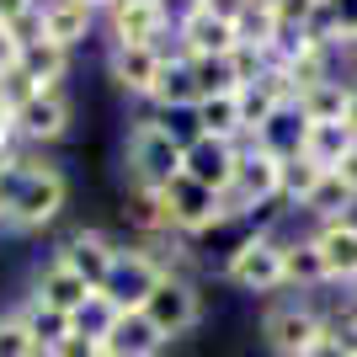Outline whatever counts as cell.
<instances>
[{
    "label": "cell",
    "mask_w": 357,
    "mask_h": 357,
    "mask_svg": "<svg viewBox=\"0 0 357 357\" xmlns=\"http://www.w3.org/2000/svg\"><path fill=\"white\" fill-rule=\"evenodd\" d=\"M149 102L160 107L165 118H171V112H192V107H197L192 64L181 59V54H165V64H160V80H155V91H149Z\"/></svg>",
    "instance_id": "20"
},
{
    "label": "cell",
    "mask_w": 357,
    "mask_h": 357,
    "mask_svg": "<svg viewBox=\"0 0 357 357\" xmlns=\"http://www.w3.org/2000/svg\"><path fill=\"white\" fill-rule=\"evenodd\" d=\"M192 128L208 139H229V144H240L245 139V128H240V102L235 96H208V102L192 107Z\"/></svg>",
    "instance_id": "26"
},
{
    "label": "cell",
    "mask_w": 357,
    "mask_h": 357,
    "mask_svg": "<svg viewBox=\"0 0 357 357\" xmlns=\"http://www.w3.org/2000/svg\"><path fill=\"white\" fill-rule=\"evenodd\" d=\"M352 203H357V197H352L342 181L326 171V176L314 181V192L304 197V213H314L320 224H331V219H352Z\"/></svg>",
    "instance_id": "29"
},
{
    "label": "cell",
    "mask_w": 357,
    "mask_h": 357,
    "mask_svg": "<svg viewBox=\"0 0 357 357\" xmlns=\"http://www.w3.org/2000/svg\"><path fill=\"white\" fill-rule=\"evenodd\" d=\"M86 6H91V11H107V6H112V0H86Z\"/></svg>",
    "instance_id": "44"
},
{
    "label": "cell",
    "mask_w": 357,
    "mask_h": 357,
    "mask_svg": "<svg viewBox=\"0 0 357 357\" xmlns=\"http://www.w3.org/2000/svg\"><path fill=\"white\" fill-rule=\"evenodd\" d=\"M331 176H336V181H342V187H347V192L357 197V144L347 149V155H342V160H336V165H331Z\"/></svg>",
    "instance_id": "39"
},
{
    "label": "cell",
    "mask_w": 357,
    "mask_h": 357,
    "mask_svg": "<svg viewBox=\"0 0 357 357\" xmlns=\"http://www.w3.org/2000/svg\"><path fill=\"white\" fill-rule=\"evenodd\" d=\"M144 320L165 336V347L192 336L203 326V294H197V283L187 272H165L160 283H155V294L144 298Z\"/></svg>",
    "instance_id": "3"
},
{
    "label": "cell",
    "mask_w": 357,
    "mask_h": 357,
    "mask_svg": "<svg viewBox=\"0 0 357 357\" xmlns=\"http://www.w3.org/2000/svg\"><path fill=\"white\" fill-rule=\"evenodd\" d=\"M314 251L326 261V278L331 283H352L357 288V219H331L314 229Z\"/></svg>",
    "instance_id": "14"
},
{
    "label": "cell",
    "mask_w": 357,
    "mask_h": 357,
    "mask_svg": "<svg viewBox=\"0 0 357 357\" xmlns=\"http://www.w3.org/2000/svg\"><path fill=\"white\" fill-rule=\"evenodd\" d=\"M107 357H118V352H107Z\"/></svg>",
    "instance_id": "45"
},
{
    "label": "cell",
    "mask_w": 357,
    "mask_h": 357,
    "mask_svg": "<svg viewBox=\"0 0 357 357\" xmlns=\"http://www.w3.org/2000/svg\"><path fill=\"white\" fill-rule=\"evenodd\" d=\"M107 352L118 357H160L165 352V336L144 320V310H123L118 320H112V331H107Z\"/></svg>",
    "instance_id": "17"
},
{
    "label": "cell",
    "mask_w": 357,
    "mask_h": 357,
    "mask_svg": "<svg viewBox=\"0 0 357 357\" xmlns=\"http://www.w3.org/2000/svg\"><path fill=\"white\" fill-rule=\"evenodd\" d=\"M43 357H107V347H102V336H86V331H70L59 347H48Z\"/></svg>",
    "instance_id": "36"
},
{
    "label": "cell",
    "mask_w": 357,
    "mask_h": 357,
    "mask_svg": "<svg viewBox=\"0 0 357 357\" xmlns=\"http://www.w3.org/2000/svg\"><path fill=\"white\" fill-rule=\"evenodd\" d=\"M43 0H0V22H16V16H27V11H38Z\"/></svg>",
    "instance_id": "42"
},
{
    "label": "cell",
    "mask_w": 357,
    "mask_h": 357,
    "mask_svg": "<svg viewBox=\"0 0 357 357\" xmlns=\"http://www.w3.org/2000/svg\"><path fill=\"white\" fill-rule=\"evenodd\" d=\"M229 64H235V75H240V86H251V80H261L267 75V48H256V43H235V54H229Z\"/></svg>",
    "instance_id": "35"
},
{
    "label": "cell",
    "mask_w": 357,
    "mask_h": 357,
    "mask_svg": "<svg viewBox=\"0 0 357 357\" xmlns=\"http://www.w3.org/2000/svg\"><path fill=\"white\" fill-rule=\"evenodd\" d=\"M128 224H134L139 235H149V240H165V235H176L171 229V213H165V197L155 192V187H134L128 181Z\"/></svg>",
    "instance_id": "25"
},
{
    "label": "cell",
    "mask_w": 357,
    "mask_h": 357,
    "mask_svg": "<svg viewBox=\"0 0 357 357\" xmlns=\"http://www.w3.org/2000/svg\"><path fill=\"white\" fill-rule=\"evenodd\" d=\"M320 336H326V314L314 310V304L288 298V304H272L261 314V342H267L272 357H304Z\"/></svg>",
    "instance_id": "7"
},
{
    "label": "cell",
    "mask_w": 357,
    "mask_h": 357,
    "mask_svg": "<svg viewBox=\"0 0 357 357\" xmlns=\"http://www.w3.org/2000/svg\"><path fill=\"white\" fill-rule=\"evenodd\" d=\"M16 54H22V43H16L11 27L0 22V70H16Z\"/></svg>",
    "instance_id": "40"
},
{
    "label": "cell",
    "mask_w": 357,
    "mask_h": 357,
    "mask_svg": "<svg viewBox=\"0 0 357 357\" xmlns=\"http://www.w3.org/2000/svg\"><path fill=\"white\" fill-rule=\"evenodd\" d=\"M192 6H197V0H192Z\"/></svg>",
    "instance_id": "46"
},
{
    "label": "cell",
    "mask_w": 357,
    "mask_h": 357,
    "mask_svg": "<svg viewBox=\"0 0 357 357\" xmlns=\"http://www.w3.org/2000/svg\"><path fill=\"white\" fill-rule=\"evenodd\" d=\"M64 203H70V181H64V171H59V165H48V160H32L27 187H22V197H16V208L6 213V229L32 235V229H43V224L59 219Z\"/></svg>",
    "instance_id": "5"
},
{
    "label": "cell",
    "mask_w": 357,
    "mask_h": 357,
    "mask_svg": "<svg viewBox=\"0 0 357 357\" xmlns=\"http://www.w3.org/2000/svg\"><path fill=\"white\" fill-rule=\"evenodd\" d=\"M278 176H283V155H272L267 144H256V139H240V160H235V181L224 187V213L229 219H245L256 213L261 203L278 197Z\"/></svg>",
    "instance_id": "2"
},
{
    "label": "cell",
    "mask_w": 357,
    "mask_h": 357,
    "mask_svg": "<svg viewBox=\"0 0 357 357\" xmlns=\"http://www.w3.org/2000/svg\"><path fill=\"white\" fill-rule=\"evenodd\" d=\"M171 38H176L181 59H224V54H235V43H240V32L229 27V22H219V16H208V11L181 16Z\"/></svg>",
    "instance_id": "12"
},
{
    "label": "cell",
    "mask_w": 357,
    "mask_h": 357,
    "mask_svg": "<svg viewBox=\"0 0 357 357\" xmlns=\"http://www.w3.org/2000/svg\"><path fill=\"white\" fill-rule=\"evenodd\" d=\"M352 96H357V80L331 75V80H314V86H304L294 102H298V112H304L310 123H347V112H352Z\"/></svg>",
    "instance_id": "16"
},
{
    "label": "cell",
    "mask_w": 357,
    "mask_h": 357,
    "mask_svg": "<svg viewBox=\"0 0 357 357\" xmlns=\"http://www.w3.org/2000/svg\"><path fill=\"white\" fill-rule=\"evenodd\" d=\"M107 27H112V43H149L160 48V54H171L165 48V38H171V27H165V16L155 0H112L107 6ZM176 43V38H171Z\"/></svg>",
    "instance_id": "11"
},
{
    "label": "cell",
    "mask_w": 357,
    "mask_h": 357,
    "mask_svg": "<svg viewBox=\"0 0 357 357\" xmlns=\"http://www.w3.org/2000/svg\"><path fill=\"white\" fill-rule=\"evenodd\" d=\"M181 134L171 128L165 118H139L128 128V149H123V160H128V181L134 187H155L165 192L171 181L181 176Z\"/></svg>",
    "instance_id": "1"
},
{
    "label": "cell",
    "mask_w": 357,
    "mask_h": 357,
    "mask_svg": "<svg viewBox=\"0 0 357 357\" xmlns=\"http://www.w3.org/2000/svg\"><path fill=\"white\" fill-rule=\"evenodd\" d=\"M245 6H251V0H197V11L219 16V22H229V27H235L240 16H245Z\"/></svg>",
    "instance_id": "38"
},
{
    "label": "cell",
    "mask_w": 357,
    "mask_h": 357,
    "mask_svg": "<svg viewBox=\"0 0 357 357\" xmlns=\"http://www.w3.org/2000/svg\"><path fill=\"white\" fill-rule=\"evenodd\" d=\"M352 144H357V134L347 123H310V134H304V155H310L314 165H326V171L342 160Z\"/></svg>",
    "instance_id": "27"
},
{
    "label": "cell",
    "mask_w": 357,
    "mask_h": 357,
    "mask_svg": "<svg viewBox=\"0 0 357 357\" xmlns=\"http://www.w3.org/2000/svg\"><path fill=\"white\" fill-rule=\"evenodd\" d=\"M91 27H96V11L86 0H43V38L59 48H75L86 43Z\"/></svg>",
    "instance_id": "18"
},
{
    "label": "cell",
    "mask_w": 357,
    "mask_h": 357,
    "mask_svg": "<svg viewBox=\"0 0 357 357\" xmlns=\"http://www.w3.org/2000/svg\"><path fill=\"white\" fill-rule=\"evenodd\" d=\"M352 294H357V288H352Z\"/></svg>",
    "instance_id": "47"
},
{
    "label": "cell",
    "mask_w": 357,
    "mask_h": 357,
    "mask_svg": "<svg viewBox=\"0 0 357 357\" xmlns=\"http://www.w3.org/2000/svg\"><path fill=\"white\" fill-rule=\"evenodd\" d=\"M304 134H310V118L298 112V102H288V107H278V112L267 118V128L251 134V139L267 144L272 155H298V149H304Z\"/></svg>",
    "instance_id": "24"
},
{
    "label": "cell",
    "mask_w": 357,
    "mask_h": 357,
    "mask_svg": "<svg viewBox=\"0 0 357 357\" xmlns=\"http://www.w3.org/2000/svg\"><path fill=\"white\" fill-rule=\"evenodd\" d=\"M16 320L27 326V336L38 342V352H48V347H59L64 336L75 331V320H70V314H64V310H54V304H43L38 294H32L27 304L16 310Z\"/></svg>",
    "instance_id": "23"
},
{
    "label": "cell",
    "mask_w": 357,
    "mask_h": 357,
    "mask_svg": "<svg viewBox=\"0 0 357 357\" xmlns=\"http://www.w3.org/2000/svg\"><path fill=\"white\" fill-rule=\"evenodd\" d=\"M11 139H16V128H11V112H0V160L11 155Z\"/></svg>",
    "instance_id": "43"
},
{
    "label": "cell",
    "mask_w": 357,
    "mask_h": 357,
    "mask_svg": "<svg viewBox=\"0 0 357 357\" xmlns=\"http://www.w3.org/2000/svg\"><path fill=\"white\" fill-rule=\"evenodd\" d=\"M160 278H165V267H160L155 251H144V245H118V256H112L107 278L96 283V294H107L118 310H144V298L155 294Z\"/></svg>",
    "instance_id": "6"
},
{
    "label": "cell",
    "mask_w": 357,
    "mask_h": 357,
    "mask_svg": "<svg viewBox=\"0 0 357 357\" xmlns=\"http://www.w3.org/2000/svg\"><path fill=\"white\" fill-rule=\"evenodd\" d=\"M187 64H192L197 102H208V96H235L240 91V75H235V64H229V54H224V59H187Z\"/></svg>",
    "instance_id": "30"
},
{
    "label": "cell",
    "mask_w": 357,
    "mask_h": 357,
    "mask_svg": "<svg viewBox=\"0 0 357 357\" xmlns=\"http://www.w3.org/2000/svg\"><path fill=\"white\" fill-rule=\"evenodd\" d=\"M326 261L314 251V240H283V288H298V294H310V288H326Z\"/></svg>",
    "instance_id": "22"
},
{
    "label": "cell",
    "mask_w": 357,
    "mask_h": 357,
    "mask_svg": "<svg viewBox=\"0 0 357 357\" xmlns=\"http://www.w3.org/2000/svg\"><path fill=\"white\" fill-rule=\"evenodd\" d=\"M70 118H75V107L64 91H32L27 102L11 112V128L27 144H54V139L70 134Z\"/></svg>",
    "instance_id": "9"
},
{
    "label": "cell",
    "mask_w": 357,
    "mask_h": 357,
    "mask_svg": "<svg viewBox=\"0 0 357 357\" xmlns=\"http://www.w3.org/2000/svg\"><path fill=\"white\" fill-rule=\"evenodd\" d=\"M326 176V165H314L304 149L298 155H283V176H278V197L283 203H294V208H304V197L314 192V181Z\"/></svg>",
    "instance_id": "28"
},
{
    "label": "cell",
    "mask_w": 357,
    "mask_h": 357,
    "mask_svg": "<svg viewBox=\"0 0 357 357\" xmlns=\"http://www.w3.org/2000/svg\"><path fill=\"white\" fill-rule=\"evenodd\" d=\"M112 256H118V240H107L102 229H75V235L59 245V261L75 272V278H86L91 288H96V283L107 278Z\"/></svg>",
    "instance_id": "15"
},
{
    "label": "cell",
    "mask_w": 357,
    "mask_h": 357,
    "mask_svg": "<svg viewBox=\"0 0 357 357\" xmlns=\"http://www.w3.org/2000/svg\"><path fill=\"white\" fill-rule=\"evenodd\" d=\"M16 70L32 80V91H59V80L70 75V48L48 43V38H32L16 54Z\"/></svg>",
    "instance_id": "19"
},
{
    "label": "cell",
    "mask_w": 357,
    "mask_h": 357,
    "mask_svg": "<svg viewBox=\"0 0 357 357\" xmlns=\"http://www.w3.org/2000/svg\"><path fill=\"white\" fill-rule=\"evenodd\" d=\"M27 171H32V160H0V224H6V213L16 208V197H22V187H27Z\"/></svg>",
    "instance_id": "32"
},
{
    "label": "cell",
    "mask_w": 357,
    "mask_h": 357,
    "mask_svg": "<svg viewBox=\"0 0 357 357\" xmlns=\"http://www.w3.org/2000/svg\"><path fill=\"white\" fill-rule=\"evenodd\" d=\"M331 6V22H336V48L357 43V0H326Z\"/></svg>",
    "instance_id": "37"
},
{
    "label": "cell",
    "mask_w": 357,
    "mask_h": 357,
    "mask_svg": "<svg viewBox=\"0 0 357 357\" xmlns=\"http://www.w3.org/2000/svg\"><path fill=\"white\" fill-rule=\"evenodd\" d=\"M32 294L43 298V304H54V310H64V314L75 320V310L91 298V283H86V278H75V272L64 267L59 256H54V261L38 272V288H32Z\"/></svg>",
    "instance_id": "21"
},
{
    "label": "cell",
    "mask_w": 357,
    "mask_h": 357,
    "mask_svg": "<svg viewBox=\"0 0 357 357\" xmlns=\"http://www.w3.org/2000/svg\"><path fill=\"white\" fill-rule=\"evenodd\" d=\"M326 331L336 336V342L347 347V352H357V294H347L336 310L326 314Z\"/></svg>",
    "instance_id": "33"
},
{
    "label": "cell",
    "mask_w": 357,
    "mask_h": 357,
    "mask_svg": "<svg viewBox=\"0 0 357 357\" xmlns=\"http://www.w3.org/2000/svg\"><path fill=\"white\" fill-rule=\"evenodd\" d=\"M235 160H240V144L192 134L187 149H181V176H192L197 187H208V192H224V187L235 181Z\"/></svg>",
    "instance_id": "10"
},
{
    "label": "cell",
    "mask_w": 357,
    "mask_h": 357,
    "mask_svg": "<svg viewBox=\"0 0 357 357\" xmlns=\"http://www.w3.org/2000/svg\"><path fill=\"white\" fill-rule=\"evenodd\" d=\"M160 64H165V54L149 48V43H112L107 48V75H112L128 96H149L155 80H160Z\"/></svg>",
    "instance_id": "13"
},
{
    "label": "cell",
    "mask_w": 357,
    "mask_h": 357,
    "mask_svg": "<svg viewBox=\"0 0 357 357\" xmlns=\"http://www.w3.org/2000/svg\"><path fill=\"white\" fill-rule=\"evenodd\" d=\"M118 314H123V310L112 304V298L91 288V298L75 310V331H86V336H102V342H107V331H112V320H118Z\"/></svg>",
    "instance_id": "31"
},
{
    "label": "cell",
    "mask_w": 357,
    "mask_h": 357,
    "mask_svg": "<svg viewBox=\"0 0 357 357\" xmlns=\"http://www.w3.org/2000/svg\"><path fill=\"white\" fill-rule=\"evenodd\" d=\"M304 357H357V352H347V347H342V342H336V336L326 331V336H320V342H314Z\"/></svg>",
    "instance_id": "41"
},
{
    "label": "cell",
    "mask_w": 357,
    "mask_h": 357,
    "mask_svg": "<svg viewBox=\"0 0 357 357\" xmlns=\"http://www.w3.org/2000/svg\"><path fill=\"white\" fill-rule=\"evenodd\" d=\"M224 283L240 294H278L283 288V240L256 229L224 256Z\"/></svg>",
    "instance_id": "4"
},
{
    "label": "cell",
    "mask_w": 357,
    "mask_h": 357,
    "mask_svg": "<svg viewBox=\"0 0 357 357\" xmlns=\"http://www.w3.org/2000/svg\"><path fill=\"white\" fill-rule=\"evenodd\" d=\"M0 357H43L38 342L27 336V326L16 314H0Z\"/></svg>",
    "instance_id": "34"
},
{
    "label": "cell",
    "mask_w": 357,
    "mask_h": 357,
    "mask_svg": "<svg viewBox=\"0 0 357 357\" xmlns=\"http://www.w3.org/2000/svg\"><path fill=\"white\" fill-rule=\"evenodd\" d=\"M160 197H165V213H171V229H176L181 240H187V235H208V229L229 224V213H224V197L208 192V187H197L192 176H176Z\"/></svg>",
    "instance_id": "8"
}]
</instances>
